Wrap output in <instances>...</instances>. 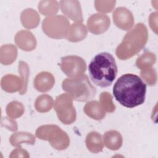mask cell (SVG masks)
<instances>
[{"instance_id": "7c38bea8", "label": "cell", "mask_w": 158, "mask_h": 158, "mask_svg": "<svg viewBox=\"0 0 158 158\" xmlns=\"http://www.w3.org/2000/svg\"><path fill=\"white\" fill-rule=\"evenodd\" d=\"M113 138L114 139H112L111 131H107L104 136V143L109 149L112 150H117L122 146V136L120 133L115 131Z\"/></svg>"}, {"instance_id": "7a4b0ae2", "label": "cell", "mask_w": 158, "mask_h": 158, "mask_svg": "<svg viewBox=\"0 0 158 158\" xmlns=\"http://www.w3.org/2000/svg\"><path fill=\"white\" fill-rule=\"evenodd\" d=\"M118 69L115 60L109 52L96 54L90 61L88 72L91 80L101 88L110 86L116 78Z\"/></svg>"}, {"instance_id": "9a60e30c", "label": "cell", "mask_w": 158, "mask_h": 158, "mask_svg": "<svg viewBox=\"0 0 158 158\" xmlns=\"http://www.w3.org/2000/svg\"><path fill=\"white\" fill-rule=\"evenodd\" d=\"M100 101L101 102V107L102 108L104 107V110H106L107 112H112L114 111L115 107L113 104H107L108 102L109 103V101H112V97L110 94V93H107V98L106 99V94L105 92L102 93L101 96H100Z\"/></svg>"}, {"instance_id": "3957f363", "label": "cell", "mask_w": 158, "mask_h": 158, "mask_svg": "<svg viewBox=\"0 0 158 158\" xmlns=\"http://www.w3.org/2000/svg\"><path fill=\"white\" fill-rule=\"evenodd\" d=\"M148 40V31L143 23H138L128 32L116 50L117 56L122 60L131 57L139 52Z\"/></svg>"}, {"instance_id": "ba28073f", "label": "cell", "mask_w": 158, "mask_h": 158, "mask_svg": "<svg viewBox=\"0 0 158 158\" xmlns=\"http://www.w3.org/2000/svg\"><path fill=\"white\" fill-rule=\"evenodd\" d=\"M113 19L115 25L124 30H130L134 23L132 14L125 7L116 9L113 14Z\"/></svg>"}, {"instance_id": "9c48e42d", "label": "cell", "mask_w": 158, "mask_h": 158, "mask_svg": "<svg viewBox=\"0 0 158 158\" xmlns=\"http://www.w3.org/2000/svg\"><path fill=\"white\" fill-rule=\"evenodd\" d=\"M86 144L88 149L92 152H98L103 148V142L101 135L93 131L88 135L86 139Z\"/></svg>"}, {"instance_id": "5b68a950", "label": "cell", "mask_w": 158, "mask_h": 158, "mask_svg": "<svg viewBox=\"0 0 158 158\" xmlns=\"http://www.w3.org/2000/svg\"><path fill=\"white\" fill-rule=\"evenodd\" d=\"M72 97L69 94H62L59 96L54 103V109L56 110L59 119L65 124L66 114L72 123L76 118V112L72 104Z\"/></svg>"}, {"instance_id": "6da1fadb", "label": "cell", "mask_w": 158, "mask_h": 158, "mask_svg": "<svg viewBox=\"0 0 158 158\" xmlns=\"http://www.w3.org/2000/svg\"><path fill=\"white\" fill-rule=\"evenodd\" d=\"M146 84L138 75L125 73L119 77L113 86L115 99L123 106L133 108L144 103Z\"/></svg>"}, {"instance_id": "277c9868", "label": "cell", "mask_w": 158, "mask_h": 158, "mask_svg": "<svg viewBox=\"0 0 158 158\" xmlns=\"http://www.w3.org/2000/svg\"><path fill=\"white\" fill-rule=\"evenodd\" d=\"M62 88L69 93L73 99L81 102L92 99L96 93V88L91 85L86 75L66 78L62 82Z\"/></svg>"}, {"instance_id": "5bb4252c", "label": "cell", "mask_w": 158, "mask_h": 158, "mask_svg": "<svg viewBox=\"0 0 158 158\" xmlns=\"http://www.w3.org/2000/svg\"><path fill=\"white\" fill-rule=\"evenodd\" d=\"M156 61V56L154 54L151 52H148L144 54L139 57L136 62V66L139 69H144L146 67H149L152 66Z\"/></svg>"}, {"instance_id": "8fae6325", "label": "cell", "mask_w": 158, "mask_h": 158, "mask_svg": "<svg viewBox=\"0 0 158 158\" xmlns=\"http://www.w3.org/2000/svg\"><path fill=\"white\" fill-rule=\"evenodd\" d=\"M54 80L51 73L46 72H43L38 73L35 77L34 80V86L36 90L42 92L43 83H46L49 86L52 88L54 85Z\"/></svg>"}, {"instance_id": "8992f818", "label": "cell", "mask_w": 158, "mask_h": 158, "mask_svg": "<svg viewBox=\"0 0 158 158\" xmlns=\"http://www.w3.org/2000/svg\"><path fill=\"white\" fill-rule=\"evenodd\" d=\"M72 64L67 60L65 57L61 58L60 68L70 78H75L83 75L86 70V64L82 58L71 56Z\"/></svg>"}, {"instance_id": "4fadbf2b", "label": "cell", "mask_w": 158, "mask_h": 158, "mask_svg": "<svg viewBox=\"0 0 158 158\" xmlns=\"http://www.w3.org/2000/svg\"><path fill=\"white\" fill-rule=\"evenodd\" d=\"M52 102L53 100L51 96L47 94L41 95L38 97L36 101V109L40 112H48L51 110L52 106Z\"/></svg>"}, {"instance_id": "52a82bcc", "label": "cell", "mask_w": 158, "mask_h": 158, "mask_svg": "<svg viewBox=\"0 0 158 158\" xmlns=\"http://www.w3.org/2000/svg\"><path fill=\"white\" fill-rule=\"evenodd\" d=\"M109 25V17L106 15L99 14L92 15L87 22V26L89 31L96 35L105 32Z\"/></svg>"}, {"instance_id": "30bf717a", "label": "cell", "mask_w": 158, "mask_h": 158, "mask_svg": "<svg viewBox=\"0 0 158 158\" xmlns=\"http://www.w3.org/2000/svg\"><path fill=\"white\" fill-rule=\"evenodd\" d=\"M102 109L99 103L96 101H94L86 103L84 110L87 115L98 120L102 119L106 115L104 110Z\"/></svg>"}]
</instances>
